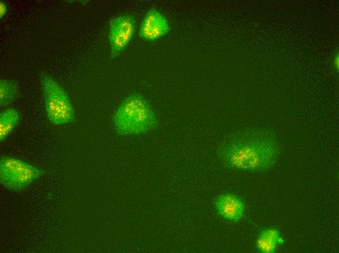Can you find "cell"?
I'll use <instances>...</instances> for the list:
<instances>
[{
	"label": "cell",
	"mask_w": 339,
	"mask_h": 253,
	"mask_svg": "<svg viewBox=\"0 0 339 253\" xmlns=\"http://www.w3.org/2000/svg\"><path fill=\"white\" fill-rule=\"evenodd\" d=\"M219 157L227 166L246 171H262L272 166L279 154L277 142L268 132H246L225 143Z\"/></svg>",
	"instance_id": "1"
},
{
	"label": "cell",
	"mask_w": 339,
	"mask_h": 253,
	"mask_svg": "<svg viewBox=\"0 0 339 253\" xmlns=\"http://www.w3.org/2000/svg\"><path fill=\"white\" fill-rule=\"evenodd\" d=\"M117 131L124 135H135L153 129L158 121L147 101L141 95L133 93L122 102L114 114Z\"/></svg>",
	"instance_id": "2"
},
{
	"label": "cell",
	"mask_w": 339,
	"mask_h": 253,
	"mask_svg": "<svg viewBox=\"0 0 339 253\" xmlns=\"http://www.w3.org/2000/svg\"><path fill=\"white\" fill-rule=\"evenodd\" d=\"M41 81L45 111L50 122L56 126L73 122L75 110L65 89L48 75L42 76Z\"/></svg>",
	"instance_id": "3"
},
{
	"label": "cell",
	"mask_w": 339,
	"mask_h": 253,
	"mask_svg": "<svg viewBox=\"0 0 339 253\" xmlns=\"http://www.w3.org/2000/svg\"><path fill=\"white\" fill-rule=\"evenodd\" d=\"M42 169L15 157L0 158V182L5 188L17 191L24 189L44 174Z\"/></svg>",
	"instance_id": "4"
},
{
	"label": "cell",
	"mask_w": 339,
	"mask_h": 253,
	"mask_svg": "<svg viewBox=\"0 0 339 253\" xmlns=\"http://www.w3.org/2000/svg\"><path fill=\"white\" fill-rule=\"evenodd\" d=\"M135 26V18L131 15L119 16L110 20L108 34L110 58L117 57L126 48L133 35Z\"/></svg>",
	"instance_id": "5"
},
{
	"label": "cell",
	"mask_w": 339,
	"mask_h": 253,
	"mask_svg": "<svg viewBox=\"0 0 339 253\" xmlns=\"http://www.w3.org/2000/svg\"><path fill=\"white\" fill-rule=\"evenodd\" d=\"M170 28L165 17L154 9L149 10L144 16L139 31L142 39L153 41L167 34Z\"/></svg>",
	"instance_id": "6"
},
{
	"label": "cell",
	"mask_w": 339,
	"mask_h": 253,
	"mask_svg": "<svg viewBox=\"0 0 339 253\" xmlns=\"http://www.w3.org/2000/svg\"><path fill=\"white\" fill-rule=\"evenodd\" d=\"M219 214L224 218L233 221L241 219L244 214L245 206L237 196L226 194L218 197L215 202Z\"/></svg>",
	"instance_id": "7"
},
{
	"label": "cell",
	"mask_w": 339,
	"mask_h": 253,
	"mask_svg": "<svg viewBox=\"0 0 339 253\" xmlns=\"http://www.w3.org/2000/svg\"><path fill=\"white\" fill-rule=\"evenodd\" d=\"M283 240L279 232L274 228H268L262 231L256 240L258 249L264 253H273L278 245L282 244Z\"/></svg>",
	"instance_id": "8"
},
{
	"label": "cell",
	"mask_w": 339,
	"mask_h": 253,
	"mask_svg": "<svg viewBox=\"0 0 339 253\" xmlns=\"http://www.w3.org/2000/svg\"><path fill=\"white\" fill-rule=\"evenodd\" d=\"M20 114L14 108H8L0 113V141L3 142L18 125Z\"/></svg>",
	"instance_id": "9"
},
{
	"label": "cell",
	"mask_w": 339,
	"mask_h": 253,
	"mask_svg": "<svg viewBox=\"0 0 339 253\" xmlns=\"http://www.w3.org/2000/svg\"><path fill=\"white\" fill-rule=\"evenodd\" d=\"M19 93L17 83L12 80H0V107L3 108L8 106L18 96Z\"/></svg>",
	"instance_id": "10"
},
{
	"label": "cell",
	"mask_w": 339,
	"mask_h": 253,
	"mask_svg": "<svg viewBox=\"0 0 339 253\" xmlns=\"http://www.w3.org/2000/svg\"><path fill=\"white\" fill-rule=\"evenodd\" d=\"M7 8L6 4L4 2L0 1V17L2 18L7 12Z\"/></svg>",
	"instance_id": "11"
},
{
	"label": "cell",
	"mask_w": 339,
	"mask_h": 253,
	"mask_svg": "<svg viewBox=\"0 0 339 253\" xmlns=\"http://www.w3.org/2000/svg\"><path fill=\"white\" fill-rule=\"evenodd\" d=\"M333 64L334 69L336 70V71H338L339 65V56L338 53H336L334 56Z\"/></svg>",
	"instance_id": "12"
}]
</instances>
